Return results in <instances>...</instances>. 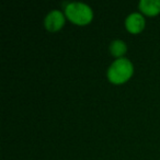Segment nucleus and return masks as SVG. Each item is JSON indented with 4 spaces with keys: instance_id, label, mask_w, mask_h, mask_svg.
Returning <instances> with one entry per match:
<instances>
[{
    "instance_id": "1",
    "label": "nucleus",
    "mask_w": 160,
    "mask_h": 160,
    "mask_svg": "<svg viewBox=\"0 0 160 160\" xmlns=\"http://www.w3.org/2000/svg\"><path fill=\"white\" fill-rule=\"evenodd\" d=\"M108 79L113 83H123L133 75V65L127 58H118L108 69Z\"/></svg>"
},
{
    "instance_id": "2",
    "label": "nucleus",
    "mask_w": 160,
    "mask_h": 160,
    "mask_svg": "<svg viewBox=\"0 0 160 160\" xmlns=\"http://www.w3.org/2000/svg\"><path fill=\"white\" fill-rule=\"evenodd\" d=\"M65 14L71 22L79 25L88 24L93 17V12L89 6L77 1L67 3L65 7Z\"/></svg>"
},
{
    "instance_id": "3",
    "label": "nucleus",
    "mask_w": 160,
    "mask_h": 160,
    "mask_svg": "<svg viewBox=\"0 0 160 160\" xmlns=\"http://www.w3.org/2000/svg\"><path fill=\"white\" fill-rule=\"evenodd\" d=\"M65 23L64 13L59 10H52L48 12L44 20V25L48 31L55 32L62 29V27Z\"/></svg>"
},
{
    "instance_id": "4",
    "label": "nucleus",
    "mask_w": 160,
    "mask_h": 160,
    "mask_svg": "<svg viewBox=\"0 0 160 160\" xmlns=\"http://www.w3.org/2000/svg\"><path fill=\"white\" fill-rule=\"evenodd\" d=\"M125 27L131 33H139L145 27V19L139 12H133L125 19Z\"/></svg>"
},
{
    "instance_id": "5",
    "label": "nucleus",
    "mask_w": 160,
    "mask_h": 160,
    "mask_svg": "<svg viewBox=\"0 0 160 160\" xmlns=\"http://www.w3.org/2000/svg\"><path fill=\"white\" fill-rule=\"evenodd\" d=\"M138 8L147 16H156L160 12V0H140Z\"/></svg>"
},
{
    "instance_id": "6",
    "label": "nucleus",
    "mask_w": 160,
    "mask_h": 160,
    "mask_svg": "<svg viewBox=\"0 0 160 160\" xmlns=\"http://www.w3.org/2000/svg\"><path fill=\"white\" fill-rule=\"evenodd\" d=\"M126 51L127 46L122 40H115L110 44V52L114 57L122 58L123 55L126 53Z\"/></svg>"
}]
</instances>
